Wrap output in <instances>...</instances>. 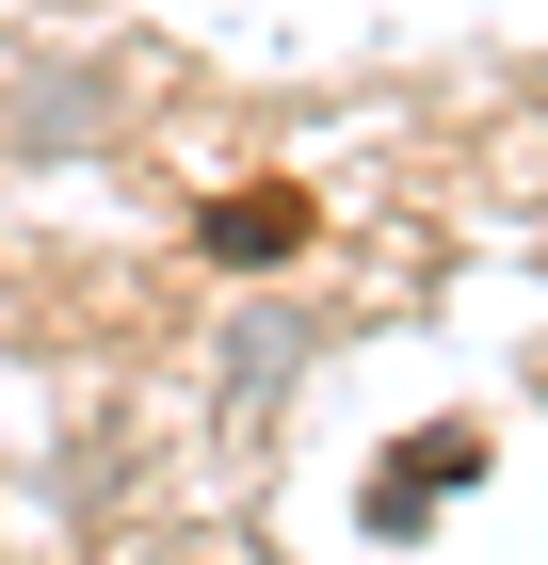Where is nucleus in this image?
<instances>
[{
    "instance_id": "1",
    "label": "nucleus",
    "mask_w": 548,
    "mask_h": 565,
    "mask_svg": "<svg viewBox=\"0 0 548 565\" xmlns=\"http://www.w3.org/2000/svg\"><path fill=\"white\" fill-rule=\"evenodd\" d=\"M468 469H484V436H468V420H420V436H404V469L372 484V533H420V518L452 501Z\"/></svg>"
},
{
    "instance_id": "3",
    "label": "nucleus",
    "mask_w": 548,
    "mask_h": 565,
    "mask_svg": "<svg viewBox=\"0 0 548 565\" xmlns=\"http://www.w3.org/2000/svg\"><path fill=\"white\" fill-rule=\"evenodd\" d=\"M291 372H307V323H291V307H243V340H226V404L258 420V404L291 388Z\"/></svg>"
},
{
    "instance_id": "2",
    "label": "nucleus",
    "mask_w": 548,
    "mask_h": 565,
    "mask_svg": "<svg viewBox=\"0 0 548 565\" xmlns=\"http://www.w3.org/2000/svg\"><path fill=\"white\" fill-rule=\"evenodd\" d=\"M194 243H211L226 275H258V259H291V243H307V194H291V178H258V194H226Z\"/></svg>"
}]
</instances>
